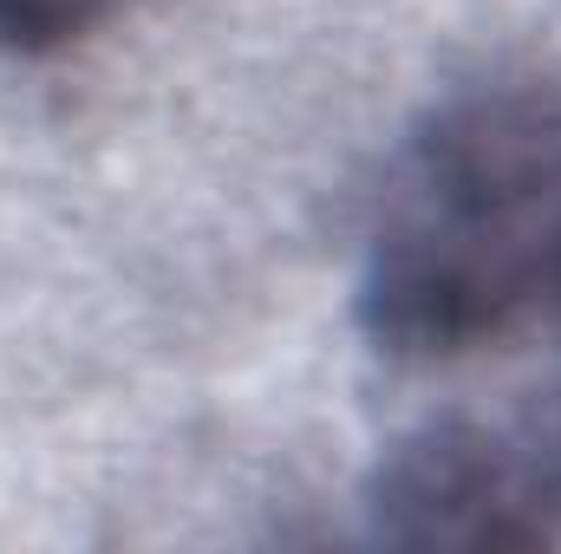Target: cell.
I'll return each instance as SVG.
<instances>
[{
  "label": "cell",
  "mask_w": 561,
  "mask_h": 554,
  "mask_svg": "<svg viewBox=\"0 0 561 554\" xmlns=\"http://www.w3.org/2000/svg\"><path fill=\"white\" fill-rule=\"evenodd\" d=\"M99 13H105V0H0V46L46 53V46L79 39Z\"/></svg>",
  "instance_id": "cell-2"
},
{
  "label": "cell",
  "mask_w": 561,
  "mask_h": 554,
  "mask_svg": "<svg viewBox=\"0 0 561 554\" xmlns=\"http://www.w3.org/2000/svg\"><path fill=\"white\" fill-rule=\"evenodd\" d=\"M561 320V79L444 105L386 176L359 326L392 359H450Z\"/></svg>",
  "instance_id": "cell-1"
}]
</instances>
